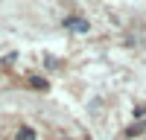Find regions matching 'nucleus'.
Wrapping results in <instances>:
<instances>
[{"label":"nucleus","instance_id":"obj_3","mask_svg":"<svg viewBox=\"0 0 146 140\" xmlns=\"http://www.w3.org/2000/svg\"><path fill=\"white\" fill-rule=\"evenodd\" d=\"M32 85H35V88H41V90H44V88H47V82H44V79H38V76H32Z\"/></svg>","mask_w":146,"mask_h":140},{"label":"nucleus","instance_id":"obj_2","mask_svg":"<svg viewBox=\"0 0 146 140\" xmlns=\"http://www.w3.org/2000/svg\"><path fill=\"white\" fill-rule=\"evenodd\" d=\"M18 134H21V140H35V131H32V128H27V125H23Z\"/></svg>","mask_w":146,"mask_h":140},{"label":"nucleus","instance_id":"obj_1","mask_svg":"<svg viewBox=\"0 0 146 140\" xmlns=\"http://www.w3.org/2000/svg\"><path fill=\"white\" fill-rule=\"evenodd\" d=\"M64 23H67L73 32H88V20H82V18H70V20H64Z\"/></svg>","mask_w":146,"mask_h":140}]
</instances>
